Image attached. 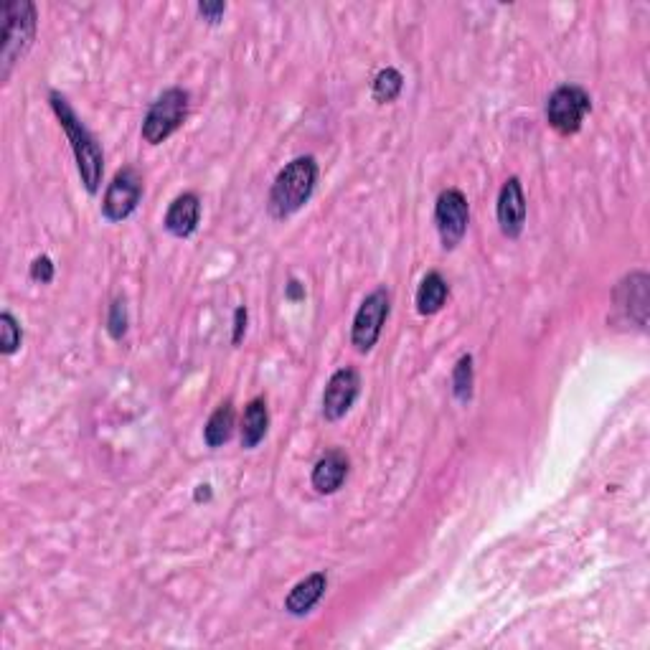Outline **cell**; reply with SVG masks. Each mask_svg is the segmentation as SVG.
I'll return each mask as SVG.
<instances>
[{"instance_id": "obj_8", "label": "cell", "mask_w": 650, "mask_h": 650, "mask_svg": "<svg viewBox=\"0 0 650 650\" xmlns=\"http://www.w3.org/2000/svg\"><path fill=\"white\" fill-rule=\"evenodd\" d=\"M143 199V176L135 168H122L115 173L112 183L107 186L105 199H102V216L107 221H125L133 216Z\"/></svg>"}, {"instance_id": "obj_1", "label": "cell", "mask_w": 650, "mask_h": 650, "mask_svg": "<svg viewBox=\"0 0 650 650\" xmlns=\"http://www.w3.org/2000/svg\"><path fill=\"white\" fill-rule=\"evenodd\" d=\"M49 105L51 110H54L56 120H59L61 130L67 133L69 145H72L79 178H82L87 193L94 196V193L100 191L102 176H105V153H102V145L89 133V127L79 120L74 107L69 105V100L59 89H51L49 92Z\"/></svg>"}, {"instance_id": "obj_25", "label": "cell", "mask_w": 650, "mask_h": 650, "mask_svg": "<svg viewBox=\"0 0 650 650\" xmlns=\"http://www.w3.org/2000/svg\"><path fill=\"white\" fill-rule=\"evenodd\" d=\"M285 298L292 300V303H298V300L305 298V285H300L298 280H290L285 287Z\"/></svg>"}, {"instance_id": "obj_16", "label": "cell", "mask_w": 650, "mask_h": 650, "mask_svg": "<svg viewBox=\"0 0 650 650\" xmlns=\"http://www.w3.org/2000/svg\"><path fill=\"white\" fill-rule=\"evenodd\" d=\"M450 298V285L440 272H427L422 285L417 290V313L419 315H437L445 308Z\"/></svg>"}, {"instance_id": "obj_3", "label": "cell", "mask_w": 650, "mask_h": 650, "mask_svg": "<svg viewBox=\"0 0 650 650\" xmlns=\"http://www.w3.org/2000/svg\"><path fill=\"white\" fill-rule=\"evenodd\" d=\"M3 44H0V82H8L18 61L28 54L36 39L39 16L31 0H8L0 6Z\"/></svg>"}, {"instance_id": "obj_5", "label": "cell", "mask_w": 650, "mask_h": 650, "mask_svg": "<svg viewBox=\"0 0 650 650\" xmlns=\"http://www.w3.org/2000/svg\"><path fill=\"white\" fill-rule=\"evenodd\" d=\"M592 112V97L577 84H562L546 100V120L559 135H574L582 130L584 117Z\"/></svg>"}, {"instance_id": "obj_14", "label": "cell", "mask_w": 650, "mask_h": 650, "mask_svg": "<svg viewBox=\"0 0 650 650\" xmlns=\"http://www.w3.org/2000/svg\"><path fill=\"white\" fill-rule=\"evenodd\" d=\"M325 590H328V577L323 572H315L310 577H305L303 582H298L290 590L285 600V610L295 617H303L323 600Z\"/></svg>"}, {"instance_id": "obj_18", "label": "cell", "mask_w": 650, "mask_h": 650, "mask_svg": "<svg viewBox=\"0 0 650 650\" xmlns=\"http://www.w3.org/2000/svg\"><path fill=\"white\" fill-rule=\"evenodd\" d=\"M404 89V77L399 69L394 67H386L381 69L379 74L374 77V82H371V94H374V100L379 102V105H389V102H394L402 94Z\"/></svg>"}, {"instance_id": "obj_23", "label": "cell", "mask_w": 650, "mask_h": 650, "mask_svg": "<svg viewBox=\"0 0 650 650\" xmlns=\"http://www.w3.org/2000/svg\"><path fill=\"white\" fill-rule=\"evenodd\" d=\"M226 13V3H199V16L209 23H219Z\"/></svg>"}, {"instance_id": "obj_11", "label": "cell", "mask_w": 650, "mask_h": 650, "mask_svg": "<svg viewBox=\"0 0 650 650\" xmlns=\"http://www.w3.org/2000/svg\"><path fill=\"white\" fill-rule=\"evenodd\" d=\"M496 216L503 237L518 239L521 234H524L526 196H524V186H521V181H518L516 176H511L506 183H503L501 193H498Z\"/></svg>"}, {"instance_id": "obj_26", "label": "cell", "mask_w": 650, "mask_h": 650, "mask_svg": "<svg viewBox=\"0 0 650 650\" xmlns=\"http://www.w3.org/2000/svg\"><path fill=\"white\" fill-rule=\"evenodd\" d=\"M211 491L209 485H199V491H196V501H209Z\"/></svg>"}, {"instance_id": "obj_10", "label": "cell", "mask_w": 650, "mask_h": 650, "mask_svg": "<svg viewBox=\"0 0 650 650\" xmlns=\"http://www.w3.org/2000/svg\"><path fill=\"white\" fill-rule=\"evenodd\" d=\"M648 285L650 277L645 275V272H630V275L623 277L620 285L615 287L617 310H620L630 323L638 325L640 331H645V325H648Z\"/></svg>"}, {"instance_id": "obj_12", "label": "cell", "mask_w": 650, "mask_h": 650, "mask_svg": "<svg viewBox=\"0 0 650 650\" xmlns=\"http://www.w3.org/2000/svg\"><path fill=\"white\" fill-rule=\"evenodd\" d=\"M199 221H201V199L196 196V193L188 191V193H181V196L168 206V214L163 224H166L168 234H173V237L178 239H186L199 229Z\"/></svg>"}, {"instance_id": "obj_19", "label": "cell", "mask_w": 650, "mask_h": 650, "mask_svg": "<svg viewBox=\"0 0 650 650\" xmlns=\"http://www.w3.org/2000/svg\"><path fill=\"white\" fill-rule=\"evenodd\" d=\"M473 356L465 353L460 356L455 369H452V394L458 402H470L473 399Z\"/></svg>"}, {"instance_id": "obj_9", "label": "cell", "mask_w": 650, "mask_h": 650, "mask_svg": "<svg viewBox=\"0 0 650 650\" xmlns=\"http://www.w3.org/2000/svg\"><path fill=\"white\" fill-rule=\"evenodd\" d=\"M361 392V376L359 371L346 366V369H338L336 374L331 376L328 386L323 392V417L328 422H338V419L346 417L351 412V407L356 404Z\"/></svg>"}, {"instance_id": "obj_13", "label": "cell", "mask_w": 650, "mask_h": 650, "mask_svg": "<svg viewBox=\"0 0 650 650\" xmlns=\"http://www.w3.org/2000/svg\"><path fill=\"white\" fill-rule=\"evenodd\" d=\"M348 458L341 450H328L313 468V488L320 496H331L341 491V485L348 478Z\"/></svg>"}, {"instance_id": "obj_15", "label": "cell", "mask_w": 650, "mask_h": 650, "mask_svg": "<svg viewBox=\"0 0 650 650\" xmlns=\"http://www.w3.org/2000/svg\"><path fill=\"white\" fill-rule=\"evenodd\" d=\"M267 430H270V409H267L265 397H254L252 402L244 407V417H242L244 450H254V447L267 437Z\"/></svg>"}, {"instance_id": "obj_6", "label": "cell", "mask_w": 650, "mask_h": 650, "mask_svg": "<svg viewBox=\"0 0 650 650\" xmlns=\"http://www.w3.org/2000/svg\"><path fill=\"white\" fill-rule=\"evenodd\" d=\"M389 313H392V295L386 287H379L371 295H366L361 308L353 315L351 325V343L356 346V351L369 353L376 346Z\"/></svg>"}, {"instance_id": "obj_17", "label": "cell", "mask_w": 650, "mask_h": 650, "mask_svg": "<svg viewBox=\"0 0 650 650\" xmlns=\"http://www.w3.org/2000/svg\"><path fill=\"white\" fill-rule=\"evenodd\" d=\"M234 422H237V414H234V404L224 402L214 414L209 417L204 427V440L209 447H221L232 440L234 435Z\"/></svg>"}, {"instance_id": "obj_21", "label": "cell", "mask_w": 650, "mask_h": 650, "mask_svg": "<svg viewBox=\"0 0 650 650\" xmlns=\"http://www.w3.org/2000/svg\"><path fill=\"white\" fill-rule=\"evenodd\" d=\"M107 333H110L115 341H122L127 333V305L125 300L117 298L115 303L110 305V315H107Z\"/></svg>"}, {"instance_id": "obj_4", "label": "cell", "mask_w": 650, "mask_h": 650, "mask_svg": "<svg viewBox=\"0 0 650 650\" xmlns=\"http://www.w3.org/2000/svg\"><path fill=\"white\" fill-rule=\"evenodd\" d=\"M188 97L186 89L171 87L160 94L158 100L150 105L148 115L143 120V140L148 145H160L166 143L178 127L186 122L188 117Z\"/></svg>"}, {"instance_id": "obj_20", "label": "cell", "mask_w": 650, "mask_h": 650, "mask_svg": "<svg viewBox=\"0 0 650 650\" xmlns=\"http://www.w3.org/2000/svg\"><path fill=\"white\" fill-rule=\"evenodd\" d=\"M21 343H23L21 323L13 318V313L3 310V313H0V353H3V356H13V353L21 348Z\"/></svg>"}, {"instance_id": "obj_2", "label": "cell", "mask_w": 650, "mask_h": 650, "mask_svg": "<svg viewBox=\"0 0 650 650\" xmlns=\"http://www.w3.org/2000/svg\"><path fill=\"white\" fill-rule=\"evenodd\" d=\"M315 186H318V160L313 155H300L290 160L270 188L267 211L272 219H287L298 214L310 199H313Z\"/></svg>"}, {"instance_id": "obj_22", "label": "cell", "mask_w": 650, "mask_h": 650, "mask_svg": "<svg viewBox=\"0 0 650 650\" xmlns=\"http://www.w3.org/2000/svg\"><path fill=\"white\" fill-rule=\"evenodd\" d=\"M31 280L41 282V285H49L54 280V262L49 257H36L34 265H31Z\"/></svg>"}, {"instance_id": "obj_24", "label": "cell", "mask_w": 650, "mask_h": 650, "mask_svg": "<svg viewBox=\"0 0 650 650\" xmlns=\"http://www.w3.org/2000/svg\"><path fill=\"white\" fill-rule=\"evenodd\" d=\"M244 333H247V308H244V305H239V308L234 310V336H232L234 346H239V343H242Z\"/></svg>"}, {"instance_id": "obj_7", "label": "cell", "mask_w": 650, "mask_h": 650, "mask_svg": "<svg viewBox=\"0 0 650 650\" xmlns=\"http://www.w3.org/2000/svg\"><path fill=\"white\" fill-rule=\"evenodd\" d=\"M435 224L437 234H440L442 249H455L468 234L470 226V204L465 199V193L458 188H445L437 196L435 204Z\"/></svg>"}]
</instances>
